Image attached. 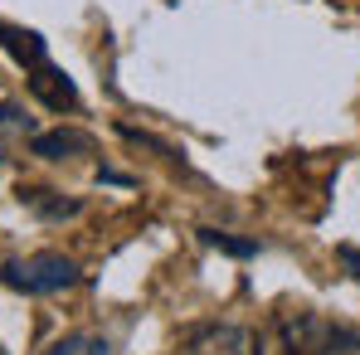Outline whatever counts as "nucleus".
<instances>
[{
  "label": "nucleus",
  "instance_id": "obj_8",
  "mask_svg": "<svg viewBox=\"0 0 360 355\" xmlns=\"http://www.w3.org/2000/svg\"><path fill=\"white\" fill-rule=\"evenodd\" d=\"M0 127H10V131H25V122H15V108H0Z\"/></svg>",
  "mask_w": 360,
  "mask_h": 355
},
{
  "label": "nucleus",
  "instance_id": "obj_5",
  "mask_svg": "<svg viewBox=\"0 0 360 355\" xmlns=\"http://www.w3.org/2000/svg\"><path fill=\"white\" fill-rule=\"evenodd\" d=\"M200 243H210V248H219V253H234V258H253V253H258V243L234 238V234H219V229H200Z\"/></svg>",
  "mask_w": 360,
  "mask_h": 355
},
{
  "label": "nucleus",
  "instance_id": "obj_6",
  "mask_svg": "<svg viewBox=\"0 0 360 355\" xmlns=\"http://www.w3.org/2000/svg\"><path fill=\"white\" fill-rule=\"evenodd\" d=\"M44 355H108L103 336H63L59 346H49Z\"/></svg>",
  "mask_w": 360,
  "mask_h": 355
},
{
  "label": "nucleus",
  "instance_id": "obj_2",
  "mask_svg": "<svg viewBox=\"0 0 360 355\" xmlns=\"http://www.w3.org/2000/svg\"><path fill=\"white\" fill-rule=\"evenodd\" d=\"M190 355H253V331H243L234 321L200 326L190 336Z\"/></svg>",
  "mask_w": 360,
  "mask_h": 355
},
{
  "label": "nucleus",
  "instance_id": "obj_3",
  "mask_svg": "<svg viewBox=\"0 0 360 355\" xmlns=\"http://www.w3.org/2000/svg\"><path fill=\"white\" fill-rule=\"evenodd\" d=\"M78 151H88L83 131H44V136H34V156H44V161H68Z\"/></svg>",
  "mask_w": 360,
  "mask_h": 355
},
{
  "label": "nucleus",
  "instance_id": "obj_4",
  "mask_svg": "<svg viewBox=\"0 0 360 355\" xmlns=\"http://www.w3.org/2000/svg\"><path fill=\"white\" fill-rule=\"evenodd\" d=\"M316 355H360V331H351V326H331V331L321 336Z\"/></svg>",
  "mask_w": 360,
  "mask_h": 355
},
{
  "label": "nucleus",
  "instance_id": "obj_7",
  "mask_svg": "<svg viewBox=\"0 0 360 355\" xmlns=\"http://www.w3.org/2000/svg\"><path fill=\"white\" fill-rule=\"evenodd\" d=\"M25 200H30V205H34L39 214H49V219H63V214H78V205H73V200H44V190H30Z\"/></svg>",
  "mask_w": 360,
  "mask_h": 355
},
{
  "label": "nucleus",
  "instance_id": "obj_1",
  "mask_svg": "<svg viewBox=\"0 0 360 355\" xmlns=\"http://www.w3.org/2000/svg\"><path fill=\"white\" fill-rule=\"evenodd\" d=\"M0 278L10 288H25V292H63V288H78L83 283V273L63 253H34L30 263H5Z\"/></svg>",
  "mask_w": 360,
  "mask_h": 355
}]
</instances>
